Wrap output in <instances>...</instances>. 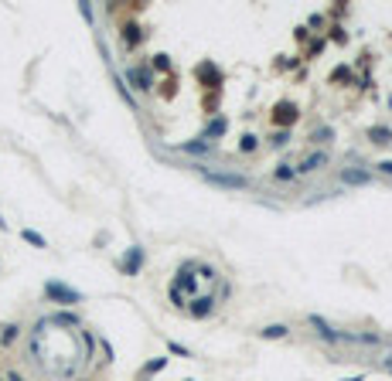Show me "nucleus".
Masks as SVG:
<instances>
[{"mask_svg":"<svg viewBox=\"0 0 392 381\" xmlns=\"http://www.w3.org/2000/svg\"><path fill=\"white\" fill-rule=\"evenodd\" d=\"M205 180H208V184H218V187H246V177H239V174H215V170H205Z\"/></svg>","mask_w":392,"mask_h":381,"instance_id":"nucleus-1","label":"nucleus"},{"mask_svg":"<svg viewBox=\"0 0 392 381\" xmlns=\"http://www.w3.org/2000/svg\"><path fill=\"white\" fill-rule=\"evenodd\" d=\"M45 293L51 296V300H58V303H78V293L68 290V286H62V282H48Z\"/></svg>","mask_w":392,"mask_h":381,"instance_id":"nucleus-2","label":"nucleus"},{"mask_svg":"<svg viewBox=\"0 0 392 381\" xmlns=\"http://www.w3.org/2000/svg\"><path fill=\"white\" fill-rule=\"evenodd\" d=\"M341 180H345V184H351V187H358V184H369V170L348 167V170H341Z\"/></svg>","mask_w":392,"mask_h":381,"instance_id":"nucleus-3","label":"nucleus"},{"mask_svg":"<svg viewBox=\"0 0 392 381\" xmlns=\"http://www.w3.org/2000/svg\"><path fill=\"white\" fill-rule=\"evenodd\" d=\"M327 164V153H311V157H303L300 170H317V167H324Z\"/></svg>","mask_w":392,"mask_h":381,"instance_id":"nucleus-4","label":"nucleus"},{"mask_svg":"<svg viewBox=\"0 0 392 381\" xmlns=\"http://www.w3.org/2000/svg\"><path fill=\"white\" fill-rule=\"evenodd\" d=\"M311 324H314V327H317V334L324 337V340H341V337H338V334H334V330H331V327H327V324H324V320H317V316H311Z\"/></svg>","mask_w":392,"mask_h":381,"instance_id":"nucleus-5","label":"nucleus"},{"mask_svg":"<svg viewBox=\"0 0 392 381\" xmlns=\"http://www.w3.org/2000/svg\"><path fill=\"white\" fill-rule=\"evenodd\" d=\"M212 310V296H202V300H194V306H191V313L194 316H205Z\"/></svg>","mask_w":392,"mask_h":381,"instance_id":"nucleus-6","label":"nucleus"},{"mask_svg":"<svg viewBox=\"0 0 392 381\" xmlns=\"http://www.w3.org/2000/svg\"><path fill=\"white\" fill-rule=\"evenodd\" d=\"M287 334V327L283 324H273V327H263V337H266V340H276V337H283Z\"/></svg>","mask_w":392,"mask_h":381,"instance_id":"nucleus-7","label":"nucleus"},{"mask_svg":"<svg viewBox=\"0 0 392 381\" xmlns=\"http://www.w3.org/2000/svg\"><path fill=\"white\" fill-rule=\"evenodd\" d=\"M24 238L31 242V245H38V248H45V238L38 235V232H24Z\"/></svg>","mask_w":392,"mask_h":381,"instance_id":"nucleus-8","label":"nucleus"},{"mask_svg":"<svg viewBox=\"0 0 392 381\" xmlns=\"http://www.w3.org/2000/svg\"><path fill=\"white\" fill-rule=\"evenodd\" d=\"M372 136H375V143H389V130H372Z\"/></svg>","mask_w":392,"mask_h":381,"instance_id":"nucleus-9","label":"nucleus"},{"mask_svg":"<svg viewBox=\"0 0 392 381\" xmlns=\"http://www.w3.org/2000/svg\"><path fill=\"white\" fill-rule=\"evenodd\" d=\"M184 150H191V153H202V150H208V143H188Z\"/></svg>","mask_w":392,"mask_h":381,"instance_id":"nucleus-10","label":"nucleus"},{"mask_svg":"<svg viewBox=\"0 0 392 381\" xmlns=\"http://www.w3.org/2000/svg\"><path fill=\"white\" fill-rule=\"evenodd\" d=\"M276 119H280V123H287V119H293V109H287V106H283V109H280V116H276Z\"/></svg>","mask_w":392,"mask_h":381,"instance_id":"nucleus-11","label":"nucleus"},{"mask_svg":"<svg viewBox=\"0 0 392 381\" xmlns=\"http://www.w3.org/2000/svg\"><path fill=\"white\" fill-rule=\"evenodd\" d=\"M379 170H382V174H392V160H382V164H379Z\"/></svg>","mask_w":392,"mask_h":381,"instance_id":"nucleus-12","label":"nucleus"},{"mask_svg":"<svg viewBox=\"0 0 392 381\" xmlns=\"http://www.w3.org/2000/svg\"><path fill=\"white\" fill-rule=\"evenodd\" d=\"M11 381H24V378H21V374H11Z\"/></svg>","mask_w":392,"mask_h":381,"instance_id":"nucleus-13","label":"nucleus"}]
</instances>
